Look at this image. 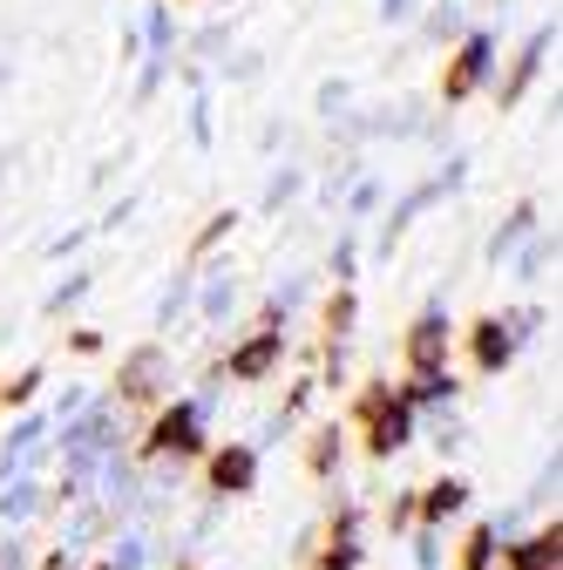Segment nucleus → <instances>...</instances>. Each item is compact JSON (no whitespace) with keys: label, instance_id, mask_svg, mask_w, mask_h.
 I'll list each match as a JSON object with an SVG mask.
<instances>
[{"label":"nucleus","instance_id":"obj_1","mask_svg":"<svg viewBox=\"0 0 563 570\" xmlns=\"http://www.w3.org/2000/svg\"><path fill=\"white\" fill-rule=\"evenodd\" d=\"M354 421L367 428V435H360V442H367V455H374V462H387V455L407 442L414 407L401 401V387H387V381H367V387H360V401H354Z\"/></svg>","mask_w":563,"mask_h":570},{"label":"nucleus","instance_id":"obj_2","mask_svg":"<svg viewBox=\"0 0 563 570\" xmlns=\"http://www.w3.org/2000/svg\"><path fill=\"white\" fill-rule=\"evenodd\" d=\"M407 374L421 387H442L448 381V320L442 313H421L407 326Z\"/></svg>","mask_w":563,"mask_h":570},{"label":"nucleus","instance_id":"obj_3","mask_svg":"<svg viewBox=\"0 0 563 570\" xmlns=\"http://www.w3.org/2000/svg\"><path fill=\"white\" fill-rule=\"evenodd\" d=\"M197 449H204V428H197V407L190 401H170L150 421V435H144V455H197Z\"/></svg>","mask_w":563,"mask_h":570},{"label":"nucleus","instance_id":"obj_4","mask_svg":"<svg viewBox=\"0 0 563 570\" xmlns=\"http://www.w3.org/2000/svg\"><path fill=\"white\" fill-rule=\"evenodd\" d=\"M354 563H360V517H354V510H339V517L319 530L306 570H354Z\"/></svg>","mask_w":563,"mask_h":570},{"label":"nucleus","instance_id":"obj_5","mask_svg":"<svg viewBox=\"0 0 563 570\" xmlns=\"http://www.w3.org/2000/svg\"><path fill=\"white\" fill-rule=\"evenodd\" d=\"M278 361H286V333H278V326H258L245 346L225 353V374H231V381H265Z\"/></svg>","mask_w":563,"mask_h":570},{"label":"nucleus","instance_id":"obj_6","mask_svg":"<svg viewBox=\"0 0 563 570\" xmlns=\"http://www.w3.org/2000/svg\"><path fill=\"white\" fill-rule=\"evenodd\" d=\"M251 482H258V449H245V442L210 449V489L218 495H245Z\"/></svg>","mask_w":563,"mask_h":570},{"label":"nucleus","instance_id":"obj_7","mask_svg":"<svg viewBox=\"0 0 563 570\" xmlns=\"http://www.w3.org/2000/svg\"><path fill=\"white\" fill-rule=\"evenodd\" d=\"M482 68H488V41L475 35V41H462V48H455V61L442 68V102H468V96H475V82H482Z\"/></svg>","mask_w":563,"mask_h":570},{"label":"nucleus","instance_id":"obj_8","mask_svg":"<svg viewBox=\"0 0 563 570\" xmlns=\"http://www.w3.org/2000/svg\"><path fill=\"white\" fill-rule=\"evenodd\" d=\"M556 563H563V530H556V517H550L536 537H523V543L503 550V570H556Z\"/></svg>","mask_w":563,"mask_h":570},{"label":"nucleus","instance_id":"obj_9","mask_svg":"<svg viewBox=\"0 0 563 570\" xmlns=\"http://www.w3.org/2000/svg\"><path fill=\"white\" fill-rule=\"evenodd\" d=\"M468 503V482H455V475H442V482H428L414 495V523H442V517H455Z\"/></svg>","mask_w":563,"mask_h":570},{"label":"nucleus","instance_id":"obj_10","mask_svg":"<svg viewBox=\"0 0 563 570\" xmlns=\"http://www.w3.org/2000/svg\"><path fill=\"white\" fill-rule=\"evenodd\" d=\"M122 407H150L157 401V346H144V353H136V361L122 367Z\"/></svg>","mask_w":563,"mask_h":570},{"label":"nucleus","instance_id":"obj_11","mask_svg":"<svg viewBox=\"0 0 563 570\" xmlns=\"http://www.w3.org/2000/svg\"><path fill=\"white\" fill-rule=\"evenodd\" d=\"M468 353H475V374H496V367L510 361V326L482 320V326H475V340H468Z\"/></svg>","mask_w":563,"mask_h":570},{"label":"nucleus","instance_id":"obj_12","mask_svg":"<svg viewBox=\"0 0 563 570\" xmlns=\"http://www.w3.org/2000/svg\"><path fill=\"white\" fill-rule=\"evenodd\" d=\"M346 333H354V285H339V293L326 299V326H319V340H326V346H339Z\"/></svg>","mask_w":563,"mask_h":570},{"label":"nucleus","instance_id":"obj_13","mask_svg":"<svg viewBox=\"0 0 563 570\" xmlns=\"http://www.w3.org/2000/svg\"><path fill=\"white\" fill-rule=\"evenodd\" d=\"M339 462V428H313V442H306V475H333Z\"/></svg>","mask_w":563,"mask_h":570},{"label":"nucleus","instance_id":"obj_14","mask_svg":"<svg viewBox=\"0 0 563 570\" xmlns=\"http://www.w3.org/2000/svg\"><path fill=\"white\" fill-rule=\"evenodd\" d=\"M488 563H496V530H468V543H462V557H455V570H488Z\"/></svg>","mask_w":563,"mask_h":570},{"label":"nucleus","instance_id":"obj_15","mask_svg":"<svg viewBox=\"0 0 563 570\" xmlns=\"http://www.w3.org/2000/svg\"><path fill=\"white\" fill-rule=\"evenodd\" d=\"M34 387H41V367H28L21 381H8V387H0V407H21V401H28Z\"/></svg>","mask_w":563,"mask_h":570},{"label":"nucleus","instance_id":"obj_16","mask_svg":"<svg viewBox=\"0 0 563 570\" xmlns=\"http://www.w3.org/2000/svg\"><path fill=\"white\" fill-rule=\"evenodd\" d=\"M89 570H109V563H89Z\"/></svg>","mask_w":563,"mask_h":570}]
</instances>
